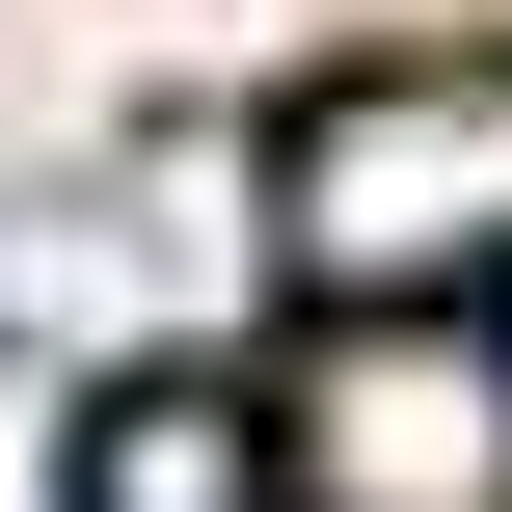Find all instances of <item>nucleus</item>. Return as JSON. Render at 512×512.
I'll use <instances>...</instances> for the list:
<instances>
[{
    "instance_id": "f257e3e1",
    "label": "nucleus",
    "mask_w": 512,
    "mask_h": 512,
    "mask_svg": "<svg viewBox=\"0 0 512 512\" xmlns=\"http://www.w3.org/2000/svg\"><path fill=\"white\" fill-rule=\"evenodd\" d=\"M270 270H297V324H351V297H512V27L324 54L270 108Z\"/></svg>"
},
{
    "instance_id": "f03ea898",
    "label": "nucleus",
    "mask_w": 512,
    "mask_h": 512,
    "mask_svg": "<svg viewBox=\"0 0 512 512\" xmlns=\"http://www.w3.org/2000/svg\"><path fill=\"white\" fill-rule=\"evenodd\" d=\"M270 512H512V324L351 297L270 351Z\"/></svg>"
},
{
    "instance_id": "7ed1b4c3",
    "label": "nucleus",
    "mask_w": 512,
    "mask_h": 512,
    "mask_svg": "<svg viewBox=\"0 0 512 512\" xmlns=\"http://www.w3.org/2000/svg\"><path fill=\"white\" fill-rule=\"evenodd\" d=\"M54 512H270V378H216V351H108L81 432H54Z\"/></svg>"
}]
</instances>
